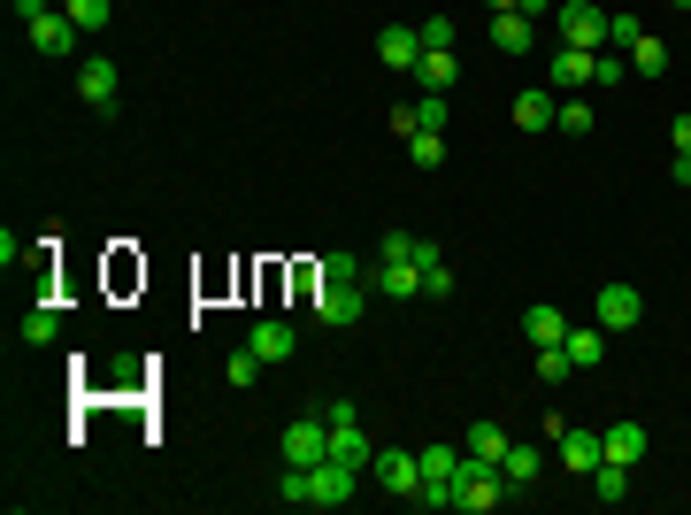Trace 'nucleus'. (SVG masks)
<instances>
[{"instance_id":"obj_1","label":"nucleus","mask_w":691,"mask_h":515,"mask_svg":"<svg viewBox=\"0 0 691 515\" xmlns=\"http://www.w3.org/2000/svg\"><path fill=\"white\" fill-rule=\"evenodd\" d=\"M500 501H508V470H500V462L461 454V477H454V515H492Z\"/></svg>"},{"instance_id":"obj_2","label":"nucleus","mask_w":691,"mask_h":515,"mask_svg":"<svg viewBox=\"0 0 691 515\" xmlns=\"http://www.w3.org/2000/svg\"><path fill=\"white\" fill-rule=\"evenodd\" d=\"M553 15H561V46L607 54V15H615V8H599V0H561Z\"/></svg>"},{"instance_id":"obj_3","label":"nucleus","mask_w":691,"mask_h":515,"mask_svg":"<svg viewBox=\"0 0 691 515\" xmlns=\"http://www.w3.org/2000/svg\"><path fill=\"white\" fill-rule=\"evenodd\" d=\"M415 462H423V493H415V508H454L461 446H415Z\"/></svg>"},{"instance_id":"obj_4","label":"nucleus","mask_w":691,"mask_h":515,"mask_svg":"<svg viewBox=\"0 0 691 515\" xmlns=\"http://www.w3.org/2000/svg\"><path fill=\"white\" fill-rule=\"evenodd\" d=\"M545 439H553V462H561L568 477H592V470L607 462V446H599V431H568L561 416L545 423Z\"/></svg>"},{"instance_id":"obj_5","label":"nucleus","mask_w":691,"mask_h":515,"mask_svg":"<svg viewBox=\"0 0 691 515\" xmlns=\"http://www.w3.org/2000/svg\"><path fill=\"white\" fill-rule=\"evenodd\" d=\"M361 316H369V285H361V277L316 285V324H323V332H346V324H361Z\"/></svg>"},{"instance_id":"obj_6","label":"nucleus","mask_w":691,"mask_h":515,"mask_svg":"<svg viewBox=\"0 0 691 515\" xmlns=\"http://www.w3.org/2000/svg\"><path fill=\"white\" fill-rule=\"evenodd\" d=\"M353 493H361V470L339 462V454H323V462L308 470V508H346Z\"/></svg>"},{"instance_id":"obj_7","label":"nucleus","mask_w":691,"mask_h":515,"mask_svg":"<svg viewBox=\"0 0 691 515\" xmlns=\"http://www.w3.org/2000/svg\"><path fill=\"white\" fill-rule=\"evenodd\" d=\"M592 324L615 339V332H638L646 324V301H638V285H599V301H592Z\"/></svg>"},{"instance_id":"obj_8","label":"nucleus","mask_w":691,"mask_h":515,"mask_svg":"<svg viewBox=\"0 0 691 515\" xmlns=\"http://www.w3.org/2000/svg\"><path fill=\"white\" fill-rule=\"evenodd\" d=\"M23 31H31V46H39V54H46V62H70V54H77V23H70V15H62V0H54V8H46V15H31V23H23Z\"/></svg>"},{"instance_id":"obj_9","label":"nucleus","mask_w":691,"mask_h":515,"mask_svg":"<svg viewBox=\"0 0 691 515\" xmlns=\"http://www.w3.org/2000/svg\"><path fill=\"white\" fill-rule=\"evenodd\" d=\"M369 477H376L384 493H400V501H415V493H423V462H415V454H400V446H376Z\"/></svg>"},{"instance_id":"obj_10","label":"nucleus","mask_w":691,"mask_h":515,"mask_svg":"<svg viewBox=\"0 0 691 515\" xmlns=\"http://www.w3.org/2000/svg\"><path fill=\"white\" fill-rule=\"evenodd\" d=\"M77 93H85V108H100V116H108V108H116V93H124L116 62H108V54H85V62H77Z\"/></svg>"},{"instance_id":"obj_11","label":"nucleus","mask_w":691,"mask_h":515,"mask_svg":"<svg viewBox=\"0 0 691 515\" xmlns=\"http://www.w3.org/2000/svg\"><path fill=\"white\" fill-rule=\"evenodd\" d=\"M331 454V431H323V416H300V423H285V462L293 470H316Z\"/></svg>"},{"instance_id":"obj_12","label":"nucleus","mask_w":691,"mask_h":515,"mask_svg":"<svg viewBox=\"0 0 691 515\" xmlns=\"http://www.w3.org/2000/svg\"><path fill=\"white\" fill-rule=\"evenodd\" d=\"M376 62H384V70H415V62H423V31H415V23H384V31H376Z\"/></svg>"},{"instance_id":"obj_13","label":"nucleus","mask_w":691,"mask_h":515,"mask_svg":"<svg viewBox=\"0 0 691 515\" xmlns=\"http://www.w3.org/2000/svg\"><path fill=\"white\" fill-rule=\"evenodd\" d=\"M592 70H599V54H584V46H561V54L545 62V85H553V93H584V85H592Z\"/></svg>"},{"instance_id":"obj_14","label":"nucleus","mask_w":691,"mask_h":515,"mask_svg":"<svg viewBox=\"0 0 691 515\" xmlns=\"http://www.w3.org/2000/svg\"><path fill=\"white\" fill-rule=\"evenodd\" d=\"M369 285H376L384 301H415V293H423V270H415V262H384V254H376Z\"/></svg>"},{"instance_id":"obj_15","label":"nucleus","mask_w":691,"mask_h":515,"mask_svg":"<svg viewBox=\"0 0 691 515\" xmlns=\"http://www.w3.org/2000/svg\"><path fill=\"white\" fill-rule=\"evenodd\" d=\"M492 46H500L508 62H522V54L538 46V23H530L522 8H508V15H492Z\"/></svg>"},{"instance_id":"obj_16","label":"nucleus","mask_w":691,"mask_h":515,"mask_svg":"<svg viewBox=\"0 0 691 515\" xmlns=\"http://www.w3.org/2000/svg\"><path fill=\"white\" fill-rule=\"evenodd\" d=\"M254 354H262V361H293V354H300V332H293V324H285V316H262V324H254Z\"/></svg>"},{"instance_id":"obj_17","label":"nucleus","mask_w":691,"mask_h":515,"mask_svg":"<svg viewBox=\"0 0 691 515\" xmlns=\"http://www.w3.org/2000/svg\"><path fill=\"white\" fill-rule=\"evenodd\" d=\"M553 116H561V93H553V85L515 93V124H522V132H553Z\"/></svg>"},{"instance_id":"obj_18","label":"nucleus","mask_w":691,"mask_h":515,"mask_svg":"<svg viewBox=\"0 0 691 515\" xmlns=\"http://www.w3.org/2000/svg\"><path fill=\"white\" fill-rule=\"evenodd\" d=\"M599 446H607V462H623V470H638L646 462V423H615V431H599Z\"/></svg>"},{"instance_id":"obj_19","label":"nucleus","mask_w":691,"mask_h":515,"mask_svg":"<svg viewBox=\"0 0 691 515\" xmlns=\"http://www.w3.org/2000/svg\"><path fill=\"white\" fill-rule=\"evenodd\" d=\"M500 470H508V485H515V493H530V485H538V477H545V446H530V439H515V446H508V462H500Z\"/></svg>"},{"instance_id":"obj_20","label":"nucleus","mask_w":691,"mask_h":515,"mask_svg":"<svg viewBox=\"0 0 691 515\" xmlns=\"http://www.w3.org/2000/svg\"><path fill=\"white\" fill-rule=\"evenodd\" d=\"M522 339L530 346H561L568 339V316H561V308H522Z\"/></svg>"},{"instance_id":"obj_21","label":"nucleus","mask_w":691,"mask_h":515,"mask_svg":"<svg viewBox=\"0 0 691 515\" xmlns=\"http://www.w3.org/2000/svg\"><path fill=\"white\" fill-rule=\"evenodd\" d=\"M331 454H339V462H353V470H369V462H376V446H369V431H361V423H331Z\"/></svg>"},{"instance_id":"obj_22","label":"nucleus","mask_w":691,"mask_h":515,"mask_svg":"<svg viewBox=\"0 0 691 515\" xmlns=\"http://www.w3.org/2000/svg\"><path fill=\"white\" fill-rule=\"evenodd\" d=\"M508 446H515V439H508L500 423H469V439H461V454H477V462H508Z\"/></svg>"},{"instance_id":"obj_23","label":"nucleus","mask_w":691,"mask_h":515,"mask_svg":"<svg viewBox=\"0 0 691 515\" xmlns=\"http://www.w3.org/2000/svg\"><path fill=\"white\" fill-rule=\"evenodd\" d=\"M599 354H607V332H599V324H568V361H576V369H599Z\"/></svg>"},{"instance_id":"obj_24","label":"nucleus","mask_w":691,"mask_h":515,"mask_svg":"<svg viewBox=\"0 0 691 515\" xmlns=\"http://www.w3.org/2000/svg\"><path fill=\"white\" fill-rule=\"evenodd\" d=\"M630 70H638V77H669V46H661L653 31H638V39H630Z\"/></svg>"},{"instance_id":"obj_25","label":"nucleus","mask_w":691,"mask_h":515,"mask_svg":"<svg viewBox=\"0 0 691 515\" xmlns=\"http://www.w3.org/2000/svg\"><path fill=\"white\" fill-rule=\"evenodd\" d=\"M415 77H423V93H454L461 62H454V54H423V62H415Z\"/></svg>"},{"instance_id":"obj_26","label":"nucleus","mask_w":691,"mask_h":515,"mask_svg":"<svg viewBox=\"0 0 691 515\" xmlns=\"http://www.w3.org/2000/svg\"><path fill=\"white\" fill-rule=\"evenodd\" d=\"M62 15H70L77 31H108V23H116V0H62Z\"/></svg>"},{"instance_id":"obj_27","label":"nucleus","mask_w":691,"mask_h":515,"mask_svg":"<svg viewBox=\"0 0 691 515\" xmlns=\"http://www.w3.org/2000/svg\"><path fill=\"white\" fill-rule=\"evenodd\" d=\"M599 116H592V101H576V93H561V116H553V132H568V139H584Z\"/></svg>"},{"instance_id":"obj_28","label":"nucleus","mask_w":691,"mask_h":515,"mask_svg":"<svg viewBox=\"0 0 691 515\" xmlns=\"http://www.w3.org/2000/svg\"><path fill=\"white\" fill-rule=\"evenodd\" d=\"M623 493H630V470H623V462H599V470H592V501H607V508H615Z\"/></svg>"},{"instance_id":"obj_29","label":"nucleus","mask_w":691,"mask_h":515,"mask_svg":"<svg viewBox=\"0 0 691 515\" xmlns=\"http://www.w3.org/2000/svg\"><path fill=\"white\" fill-rule=\"evenodd\" d=\"M407 162H415V170H438V162H446V132H415V139H407Z\"/></svg>"},{"instance_id":"obj_30","label":"nucleus","mask_w":691,"mask_h":515,"mask_svg":"<svg viewBox=\"0 0 691 515\" xmlns=\"http://www.w3.org/2000/svg\"><path fill=\"white\" fill-rule=\"evenodd\" d=\"M54 332H62V308H54V301H39V308L23 316V339H31V346H46Z\"/></svg>"},{"instance_id":"obj_31","label":"nucleus","mask_w":691,"mask_h":515,"mask_svg":"<svg viewBox=\"0 0 691 515\" xmlns=\"http://www.w3.org/2000/svg\"><path fill=\"white\" fill-rule=\"evenodd\" d=\"M423 54H454V15H423Z\"/></svg>"},{"instance_id":"obj_32","label":"nucleus","mask_w":691,"mask_h":515,"mask_svg":"<svg viewBox=\"0 0 691 515\" xmlns=\"http://www.w3.org/2000/svg\"><path fill=\"white\" fill-rule=\"evenodd\" d=\"M623 77H630V54H615V46H607V54H599V70H592V85H599V93H615Z\"/></svg>"},{"instance_id":"obj_33","label":"nucleus","mask_w":691,"mask_h":515,"mask_svg":"<svg viewBox=\"0 0 691 515\" xmlns=\"http://www.w3.org/2000/svg\"><path fill=\"white\" fill-rule=\"evenodd\" d=\"M415 132H446V93H415Z\"/></svg>"},{"instance_id":"obj_34","label":"nucleus","mask_w":691,"mask_h":515,"mask_svg":"<svg viewBox=\"0 0 691 515\" xmlns=\"http://www.w3.org/2000/svg\"><path fill=\"white\" fill-rule=\"evenodd\" d=\"M568 369H576V361H568V339H561V346H538V377H545V385H561Z\"/></svg>"},{"instance_id":"obj_35","label":"nucleus","mask_w":691,"mask_h":515,"mask_svg":"<svg viewBox=\"0 0 691 515\" xmlns=\"http://www.w3.org/2000/svg\"><path fill=\"white\" fill-rule=\"evenodd\" d=\"M223 377H231V385H254V377H262V354H254V346H238V354L223 361Z\"/></svg>"},{"instance_id":"obj_36","label":"nucleus","mask_w":691,"mask_h":515,"mask_svg":"<svg viewBox=\"0 0 691 515\" xmlns=\"http://www.w3.org/2000/svg\"><path fill=\"white\" fill-rule=\"evenodd\" d=\"M346 277H361V262L353 254H323V277L316 285H346Z\"/></svg>"},{"instance_id":"obj_37","label":"nucleus","mask_w":691,"mask_h":515,"mask_svg":"<svg viewBox=\"0 0 691 515\" xmlns=\"http://www.w3.org/2000/svg\"><path fill=\"white\" fill-rule=\"evenodd\" d=\"M423 293H430V301H454V270L430 262V270H423Z\"/></svg>"},{"instance_id":"obj_38","label":"nucleus","mask_w":691,"mask_h":515,"mask_svg":"<svg viewBox=\"0 0 691 515\" xmlns=\"http://www.w3.org/2000/svg\"><path fill=\"white\" fill-rule=\"evenodd\" d=\"M384 262H415V231H384Z\"/></svg>"},{"instance_id":"obj_39","label":"nucleus","mask_w":691,"mask_h":515,"mask_svg":"<svg viewBox=\"0 0 691 515\" xmlns=\"http://www.w3.org/2000/svg\"><path fill=\"white\" fill-rule=\"evenodd\" d=\"M669 139H677V155H691V108L677 116V124H669Z\"/></svg>"},{"instance_id":"obj_40","label":"nucleus","mask_w":691,"mask_h":515,"mask_svg":"<svg viewBox=\"0 0 691 515\" xmlns=\"http://www.w3.org/2000/svg\"><path fill=\"white\" fill-rule=\"evenodd\" d=\"M669 185H691V155H669Z\"/></svg>"},{"instance_id":"obj_41","label":"nucleus","mask_w":691,"mask_h":515,"mask_svg":"<svg viewBox=\"0 0 691 515\" xmlns=\"http://www.w3.org/2000/svg\"><path fill=\"white\" fill-rule=\"evenodd\" d=\"M522 15H530V23H538V15H553V8H561V0H515Z\"/></svg>"},{"instance_id":"obj_42","label":"nucleus","mask_w":691,"mask_h":515,"mask_svg":"<svg viewBox=\"0 0 691 515\" xmlns=\"http://www.w3.org/2000/svg\"><path fill=\"white\" fill-rule=\"evenodd\" d=\"M508 8H515V0H492V15H508Z\"/></svg>"}]
</instances>
